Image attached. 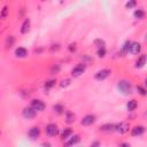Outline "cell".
I'll return each mask as SVG.
<instances>
[{
	"mask_svg": "<svg viewBox=\"0 0 147 147\" xmlns=\"http://www.w3.org/2000/svg\"><path fill=\"white\" fill-rule=\"evenodd\" d=\"M117 87H118V90H119L123 94H125V95L132 93V85H131L127 80H119L118 84H117Z\"/></svg>",
	"mask_w": 147,
	"mask_h": 147,
	"instance_id": "obj_1",
	"label": "cell"
},
{
	"mask_svg": "<svg viewBox=\"0 0 147 147\" xmlns=\"http://www.w3.org/2000/svg\"><path fill=\"white\" fill-rule=\"evenodd\" d=\"M46 133L51 137H55L59 134V127L56 124L54 123H49L47 126H46Z\"/></svg>",
	"mask_w": 147,
	"mask_h": 147,
	"instance_id": "obj_2",
	"label": "cell"
},
{
	"mask_svg": "<svg viewBox=\"0 0 147 147\" xmlns=\"http://www.w3.org/2000/svg\"><path fill=\"white\" fill-rule=\"evenodd\" d=\"M85 69H86L85 63H79V64H77V65L71 70V75H72L74 77H78V76H80V75L85 71Z\"/></svg>",
	"mask_w": 147,
	"mask_h": 147,
	"instance_id": "obj_3",
	"label": "cell"
},
{
	"mask_svg": "<svg viewBox=\"0 0 147 147\" xmlns=\"http://www.w3.org/2000/svg\"><path fill=\"white\" fill-rule=\"evenodd\" d=\"M110 74H111V70H109V69L99 70V71L95 74V79H96V80H103V79H106Z\"/></svg>",
	"mask_w": 147,
	"mask_h": 147,
	"instance_id": "obj_4",
	"label": "cell"
},
{
	"mask_svg": "<svg viewBox=\"0 0 147 147\" xmlns=\"http://www.w3.org/2000/svg\"><path fill=\"white\" fill-rule=\"evenodd\" d=\"M31 107H32L36 111H42V110L45 109V103H44L41 100L34 99V100L31 101Z\"/></svg>",
	"mask_w": 147,
	"mask_h": 147,
	"instance_id": "obj_5",
	"label": "cell"
},
{
	"mask_svg": "<svg viewBox=\"0 0 147 147\" xmlns=\"http://www.w3.org/2000/svg\"><path fill=\"white\" fill-rule=\"evenodd\" d=\"M36 114H37V111H36L32 107H25V108L23 109V111H22V115H23L25 118H33V117L36 116Z\"/></svg>",
	"mask_w": 147,
	"mask_h": 147,
	"instance_id": "obj_6",
	"label": "cell"
},
{
	"mask_svg": "<svg viewBox=\"0 0 147 147\" xmlns=\"http://www.w3.org/2000/svg\"><path fill=\"white\" fill-rule=\"evenodd\" d=\"M94 122H95V116H94V115H91V114L84 116V117L82 118V121H80V123H82L83 125H86V126L92 125Z\"/></svg>",
	"mask_w": 147,
	"mask_h": 147,
	"instance_id": "obj_7",
	"label": "cell"
},
{
	"mask_svg": "<svg viewBox=\"0 0 147 147\" xmlns=\"http://www.w3.org/2000/svg\"><path fill=\"white\" fill-rule=\"evenodd\" d=\"M115 131L118 132V133H125V132H127V131H129V123L122 122V123H119V124H116Z\"/></svg>",
	"mask_w": 147,
	"mask_h": 147,
	"instance_id": "obj_8",
	"label": "cell"
},
{
	"mask_svg": "<svg viewBox=\"0 0 147 147\" xmlns=\"http://www.w3.org/2000/svg\"><path fill=\"white\" fill-rule=\"evenodd\" d=\"M79 140H80V137H79L78 134H75V136H72L70 139H68V140L65 141L64 147H72V146H75L76 144H78Z\"/></svg>",
	"mask_w": 147,
	"mask_h": 147,
	"instance_id": "obj_9",
	"label": "cell"
},
{
	"mask_svg": "<svg viewBox=\"0 0 147 147\" xmlns=\"http://www.w3.org/2000/svg\"><path fill=\"white\" fill-rule=\"evenodd\" d=\"M144 132H145V127L141 126V125H138V126H134V127L131 130V136L138 137V136H141Z\"/></svg>",
	"mask_w": 147,
	"mask_h": 147,
	"instance_id": "obj_10",
	"label": "cell"
},
{
	"mask_svg": "<svg viewBox=\"0 0 147 147\" xmlns=\"http://www.w3.org/2000/svg\"><path fill=\"white\" fill-rule=\"evenodd\" d=\"M39 134H40V130L38 129V127H31L30 130H29V132H28V136L31 138V139H37L38 137H39Z\"/></svg>",
	"mask_w": 147,
	"mask_h": 147,
	"instance_id": "obj_11",
	"label": "cell"
},
{
	"mask_svg": "<svg viewBox=\"0 0 147 147\" xmlns=\"http://www.w3.org/2000/svg\"><path fill=\"white\" fill-rule=\"evenodd\" d=\"M140 49H141V45H140L139 42H137V41H133V42H131L130 53H132V54H138V53L140 52Z\"/></svg>",
	"mask_w": 147,
	"mask_h": 147,
	"instance_id": "obj_12",
	"label": "cell"
},
{
	"mask_svg": "<svg viewBox=\"0 0 147 147\" xmlns=\"http://www.w3.org/2000/svg\"><path fill=\"white\" fill-rule=\"evenodd\" d=\"M115 127H116V124L107 123V124H103L100 129H101V131H103V132H113V131H115Z\"/></svg>",
	"mask_w": 147,
	"mask_h": 147,
	"instance_id": "obj_13",
	"label": "cell"
},
{
	"mask_svg": "<svg viewBox=\"0 0 147 147\" xmlns=\"http://www.w3.org/2000/svg\"><path fill=\"white\" fill-rule=\"evenodd\" d=\"M29 30H30V20L29 18H26V20H24V22L22 23V26H21V33H28L29 32Z\"/></svg>",
	"mask_w": 147,
	"mask_h": 147,
	"instance_id": "obj_14",
	"label": "cell"
},
{
	"mask_svg": "<svg viewBox=\"0 0 147 147\" xmlns=\"http://www.w3.org/2000/svg\"><path fill=\"white\" fill-rule=\"evenodd\" d=\"M15 55L17 57H25L28 55V51L24 47H18L15 49Z\"/></svg>",
	"mask_w": 147,
	"mask_h": 147,
	"instance_id": "obj_15",
	"label": "cell"
},
{
	"mask_svg": "<svg viewBox=\"0 0 147 147\" xmlns=\"http://www.w3.org/2000/svg\"><path fill=\"white\" fill-rule=\"evenodd\" d=\"M146 60H147V56H146L145 54H142V55L137 60V62H136V68H142V67L145 65V63H146Z\"/></svg>",
	"mask_w": 147,
	"mask_h": 147,
	"instance_id": "obj_16",
	"label": "cell"
},
{
	"mask_svg": "<svg viewBox=\"0 0 147 147\" xmlns=\"http://www.w3.org/2000/svg\"><path fill=\"white\" fill-rule=\"evenodd\" d=\"M130 47H131V41H125L124 42V45H123V47H122V51H121V54L122 55H125L127 52H130Z\"/></svg>",
	"mask_w": 147,
	"mask_h": 147,
	"instance_id": "obj_17",
	"label": "cell"
},
{
	"mask_svg": "<svg viewBox=\"0 0 147 147\" xmlns=\"http://www.w3.org/2000/svg\"><path fill=\"white\" fill-rule=\"evenodd\" d=\"M137 106H138V103H137L136 100H130V101L127 102V105H126V108H127L129 111H133V110L137 108Z\"/></svg>",
	"mask_w": 147,
	"mask_h": 147,
	"instance_id": "obj_18",
	"label": "cell"
},
{
	"mask_svg": "<svg viewBox=\"0 0 147 147\" xmlns=\"http://www.w3.org/2000/svg\"><path fill=\"white\" fill-rule=\"evenodd\" d=\"M65 121H67V123H69V124L74 123V122H75V114L71 113V111H67V113H65Z\"/></svg>",
	"mask_w": 147,
	"mask_h": 147,
	"instance_id": "obj_19",
	"label": "cell"
},
{
	"mask_svg": "<svg viewBox=\"0 0 147 147\" xmlns=\"http://www.w3.org/2000/svg\"><path fill=\"white\" fill-rule=\"evenodd\" d=\"M71 134H72V130H71L70 127H68V129H64V131H63L62 134H61V138L64 140V139H68Z\"/></svg>",
	"mask_w": 147,
	"mask_h": 147,
	"instance_id": "obj_20",
	"label": "cell"
},
{
	"mask_svg": "<svg viewBox=\"0 0 147 147\" xmlns=\"http://www.w3.org/2000/svg\"><path fill=\"white\" fill-rule=\"evenodd\" d=\"M94 45L100 49V48H105L106 42H105V40H102V39H95V40H94Z\"/></svg>",
	"mask_w": 147,
	"mask_h": 147,
	"instance_id": "obj_21",
	"label": "cell"
},
{
	"mask_svg": "<svg viewBox=\"0 0 147 147\" xmlns=\"http://www.w3.org/2000/svg\"><path fill=\"white\" fill-rule=\"evenodd\" d=\"M53 109H54V111H55L56 114H62V113H63V110H64L63 106H62V105H60V103L54 105V106H53Z\"/></svg>",
	"mask_w": 147,
	"mask_h": 147,
	"instance_id": "obj_22",
	"label": "cell"
},
{
	"mask_svg": "<svg viewBox=\"0 0 147 147\" xmlns=\"http://www.w3.org/2000/svg\"><path fill=\"white\" fill-rule=\"evenodd\" d=\"M55 83H56V80H55V79H49V80H47V82L44 84V87H45L46 90H48V88L53 87V86L55 85Z\"/></svg>",
	"mask_w": 147,
	"mask_h": 147,
	"instance_id": "obj_23",
	"label": "cell"
},
{
	"mask_svg": "<svg viewBox=\"0 0 147 147\" xmlns=\"http://www.w3.org/2000/svg\"><path fill=\"white\" fill-rule=\"evenodd\" d=\"M133 15H134L136 18H142V17L145 16V11L141 10V9H137V10H134Z\"/></svg>",
	"mask_w": 147,
	"mask_h": 147,
	"instance_id": "obj_24",
	"label": "cell"
},
{
	"mask_svg": "<svg viewBox=\"0 0 147 147\" xmlns=\"http://www.w3.org/2000/svg\"><path fill=\"white\" fill-rule=\"evenodd\" d=\"M13 44H14V37L13 36L7 37V39H6V47L7 48H10L13 46Z\"/></svg>",
	"mask_w": 147,
	"mask_h": 147,
	"instance_id": "obj_25",
	"label": "cell"
},
{
	"mask_svg": "<svg viewBox=\"0 0 147 147\" xmlns=\"http://www.w3.org/2000/svg\"><path fill=\"white\" fill-rule=\"evenodd\" d=\"M7 14H8V7L7 6H3L2 10H1V18H6Z\"/></svg>",
	"mask_w": 147,
	"mask_h": 147,
	"instance_id": "obj_26",
	"label": "cell"
},
{
	"mask_svg": "<svg viewBox=\"0 0 147 147\" xmlns=\"http://www.w3.org/2000/svg\"><path fill=\"white\" fill-rule=\"evenodd\" d=\"M98 56L99 57H103L105 55H106V49L105 48H100V49H98Z\"/></svg>",
	"mask_w": 147,
	"mask_h": 147,
	"instance_id": "obj_27",
	"label": "cell"
},
{
	"mask_svg": "<svg viewBox=\"0 0 147 147\" xmlns=\"http://www.w3.org/2000/svg\"><path fill=\"white\" fill-rule=\"evenodd\" d=\"M59 71H60V65H59V64L53 65L52 69H51V72H52V74H57Z\"/></svg>",
	"mask_w": 147,
	"mask_h": 147,
	"instance_id": "obj_28",
	"label": "cell"
},
{
	"mask_svg": "<svg viewBox=\"0 0 147 147\" xmlns=\"http://www.w3.org/2000/svg\"><path fill=\"white\" fill-rule=\"evenodd\" d=\"M137 90H138L139 94H141V95H147V91H146L144 87H141V86H138V87H137Z\"/></svg>",
	"mask_w": 147,
	"mask_h": 147,
	"instance_id": "obj_29",
	"label": "cell"
},
{
	"mask_svg": "<svg viewBox=\"0 0 147 147\" xmlns=\"http://www.w3.org/2000/svg\"><path fill=\"white\" fill-rule=\"evenodd\" d=\"M69 84H70V79H63V80L61 82L60 86H61V87H67Z\"/></svg>",
	"mask_w": 147,
	"mask_h": 147,
	"instance_id": "obj_30",
	"label": "cell"
},
{
	"mask_svg": "<svg viewBox=\"0 0 147 147\" xmlns=\"http://www.w3.org/2000/svg\"><path fill=\"white\" fill-rule=\"evenodd\" d=\"M125 6H126V8H132L136 6V1H129V2H126Z\"/></svg>",
	"mask_w": 147,
	"mask_h": 147,
	"instance_id": "obj_31",
	"label": "cell"
},
{
	"mask_svg": "<svg viewBox=\"0 0 147 147\" xmlns=\"http://www.w3.org/2000/svg\"><path fill=\"white\" fill-rule=\"evenodd\" d=\"M60 49V45H52V47H51V51L52 52H54V51H59Z\"/></svg>",
	"mask_w": 147,
	"mask_h": 147,
	"instance_id": "obj_32",
	"label": "cell"
},
{
	"mask_svg": "<svg viewBox=\"0 0 147 147\" xmlns=\"http://www.w3.org/2000/svg\"><path fill=\"white\" fill-rule=\"evenodd\" d=\"M69 51H70V52H75V51H76V44H75V42L69 45Z\"/></svg>",
	"mask_w": 147,
	"mask_h": 147,
	"instance_id": "obj_33",
	"label": "cell"
},
{
	"mask_svg": "<svg viewBox=\"0 0 147 147\" xmlns=\"http://www.w3.org/2000/svg\"><path fill=\"white\" fill-rule=\"evenodd\" d=\"M91 147H100V142H99V141H94V142L91 145Z\"/></svg>",
	"mask_w": 147,
	"mask_h": 147,
	"instance_id": "obj_34",
	"label": "cell"
},
{
	"mask_svg": "<svg viewBox=\"0 0 147 147\" xmlns=\"http://www.w3.org/2000/svg\"><path fill=\"white\" fill-rule=\"evenodd\" d=\"M119 147H131V146H130V145H129L127 142H122Z\"/></svg>",
	"mask_w": 147,
	"mask_h": 147,
	"instance_id": "obj_35",
	"label": "cell"
},
{
	"mask_svg": "<svg viewBox=\"0 0 147 147\" xmlns=\"http://www.w3.org/2000/svg\"><path fill=\"white\" fill-rule=\"evenodd\" d=\"M42 147H51V145H49L48 142H44V144H42Z\"/></svg>",
	"mask_w": 147,
	"mask_h": 147,
	"instance_id": "obj_36",
	"label": "cell"
},
{
	"mask_svg": "<svg viewBox=\"0 0 147 147\" xmlns=\"http://www.w3.org/2000/svg\"><path fill=\"white\" fill-rule=\"evenodd\" d=\"M145 85H146V86H147V79H146V80H145Z\"/></svg>",
	"mask_w": 147,
	"mask_h": 147,
	"instance_id": "obj_37",
	"label": "cell"
}]
</instances>
